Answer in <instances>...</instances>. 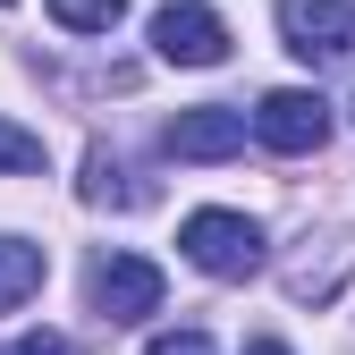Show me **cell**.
I'll use <instances>...</instances> for the list:
<instances>
[{
    "label": "cell",
    "instance_id": "cell-1",
    "mask_svg": "<svg viewBox=\"0 0 355 355\" xmlns=\"http://www.w3.org/2000/svg\"><path fill=\"white\" fill-rule=\"evenodd\" d=\"M178 245H187V262H195L203 279H254L262 271V229H254L245 211H220V203L187 211Z\"/></svg>",
    "mask_w": 355,
    "mask_h": 355
},
{
    "label": "cell",
    "instance_id": "cell-10",
    "mask_svg": "<svg viewBox=\"0 0 355 355\" xmlns=\"http://www.w3.org/2000/svg\"><path fill=\"white\" fill-rule=\"evenodd\" d=\"M26 169H42V136H26V127L0 119V178H26Z\"/></svg>",
    "mask_w": 355,
    "mask_h": 355
},
{
    "label": "cell",
    "instance_id": "cell-7",
    "mask_svg": "<svg viewBox=\"0 0 355 355\" xmlns=\"http://www.w3.org/2000/svg\"><path fill=\"white\" fill-rule=\"evenodd\" d=\"M42 271H51V262H42V245H26V237H0V313H17V304L42 288Z\"/></svg>",
    "mask_w": 355,
    "mask_h": 355
},
{
    "label": "cell",
    "instance_id": "cell-12",
    "mask_svg": "<svg viewBox=\"0 0 355 355\" xmlns=\"http://www.w3.org/2000/svg\"><path fill=\"white\" fill-rule=\"evenodd\" d=\"M0 355H68V338L60 330H26V338H9Z\"/></svg>",
    "mask_w": 355,
    "mask_h": 355
},
{
    "label": "cell",
    "instance_id": "cell-13",
    "mask_svg": "<svg viewBox=\"0 0 355 355\" xmlns=\"http://www.w3.org/2000/svg\"><path fill=\"white\" fill-rule=\"evenodd\" d=\"M245 355H288V347H279V338H254V347H245Z\"/></svg>",
    "mask_w": 355,
    "mask_h": 355
},
{
    "label": "cell",
    "instance_id": "cell-11",
    "mask_svg": "<svg viewBox=\"0 0 355 355\" xmlns=\"http://www.w3.org/2000/svg\"><path fill=\"white\" fill-rule=\"evenodd\" d=\"M144 355H220V347H211L203 330H161V338H153Z\"/></svg>",
    "mask_w": 355,
    "mask_h": 355
},
{
    "label": "cell",
    "instance_id": "cell-6",
    "mask_svg": "<svg viewBox=\"0 0 355 355\" xmlns=\"http://www.w3.org/2000/svg\"><path fill=\"white\" fill-rule=\"evenodd\" d=\"M161 144H169V161H229V153H245V110H220V102L178 110Z\"/></svg>",
    "mask_w": 355,
    "mask_h": 355
},
{
    "label": "cell",
    "instance_id": "cell-3",
    "mask_svg": "<svg viewBox=\"0 0 355 355\" xmlns=\"http://www.w3.org/2000/svg\"><path fill=\"white\" fill-rule=\"evenodd\" d=\"M153 51L169 68H220L229 60V26H220V9H203V0H161L153 9Z\"/></svg>",
    "mask_w": 355,
    "mask_h": 355
},
{
    "label": "cell",
    "instance_id": "cell-2",
    "mask_svg": "<svg viewBox=\"0 0 355 355\" xmlns=\"http://www.w3.org/2000/svg\"><path fill=\"white\" fill-rule=\"evenodd\" d=\"M254 144H271V153H322L330 144V102L313 94V85H279V94H262L254 110Z\"/></svg>",
    "mask_w": 355,
    "mask_h": 355
},
{
    "label": "cell",
    "instance_id": "cell-5",
    "mask_svg": "<svg viewBox=\"0 0 355 355\" xmlns=\"http://www.w3.org/2000/svg\"><path fill=\"white\" fill-rule=\"evenodd\" d=\"M94 313L102 322H144L161 313V271L144 254H102L94 262Z\"/></svg>",
    "mask_w": 355,
    "mask_h": 355
},
{
    "label": "cell",
    "instance_id": "cell-14",
    "mask_svg": "<svg viewBox=\"0 0 355 355\" xmlns=\"http://www.w3.org/2000/svg\"><path fill=\"white\" fill-rule=\"evenodd\" d=\"M0 9H9V0H0Z\"/></svg>",
    "mask_w": 355,
    "mask_h": 355
},
{
    "label": "cell",
    "instance_id": "cell-4",
    "mask_svg": "<svg viewBox=\"0 0 355 355\" xmlns=\"http://www.w3.org/2000/svg\"><path fill=\"white\" fill-rule=\"evenodd\" d=\"M279 34H288V51L313 60V68L355 60V9L347 0H279Z\"/></svg>",
    "mask_w": 355,
    "mask_h": 355
},
{
    "label": "cell",
    "instance_id": "cell-9",
    "mask_svg": "<svg viewBox=\"0 0 355 355\" xmlns=\"http://www.w3.org/2000/svg\"><path fill=\"white\" fill-rule=\"evenodd\" d=\"M127 17V0H51V26H68V34H110Z\"/></svg>",
    "mask_w": 355,
    "mask_h": 355
},
{
    "label": "cell",
    "instance_id": "cell-8",
    "mask_svg": "<svg viewBox=\"0 0 355 355\" xmlns=\"http://www.w3.org/2000/svg\"><path fill=\"white\" fill-rule=\"evenodd\" d=\"M85 203H119V211H136V203H153V187H136L110 153H94L85 161Z\"/></svg>",
    "mask_w": 355,
    "mask_h": 355
}]
</instances>
